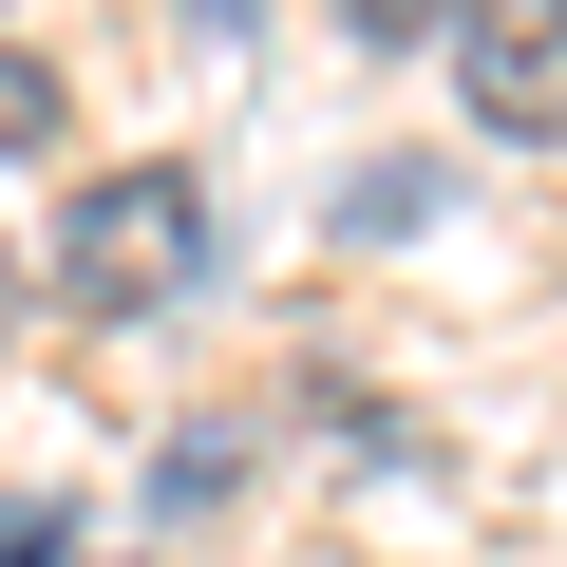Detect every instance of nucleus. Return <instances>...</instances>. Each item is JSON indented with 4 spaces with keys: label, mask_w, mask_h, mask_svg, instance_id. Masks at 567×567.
<instances>
[{
    "label": "nucleus",
    "mask_w": 567,
    "mask_h": 567,
    "mask_svg": "<svg viewBox=\"0 0 567 567\" xmlns=\"http://www.w3.org/2000/svg\"><path fill=\"white\" fill-rule=\"evenodd\" d=\"M0 152H58V76L39 58H0Z\"/></svg>",
    "instance_id": "7ed1b4c3"
},
{
    "label": "nucleus",
    "mask_w": 567,
    "mask_h": 567,
    "mask_svg": "<svg viewBox=\"0 0 567 567\" xmlns=\"http://www.w3.org/2000/svg\"><path fill=\"white\" fill-rule=\"evenodd\" d=\"M435 20H454V0H341V39H360V58H398V39H435Z\"/></svg>",
    "instance_id": "20e7f679"
},
{
    "label": "nucleus",
    "mask_w": 567,
    "mask_h": 567,
    "mask_svg": "<svg viewBox=\"0 0 567 567\" xmlns=\"http://www.w3.org/2000/svg\"><path fill=\"white\" fill-rule=\"evenodd\" d=\"M227 20H246V0H227Z\"/></svg>",
    "instance_id": "423d86ee"
},
{
    "label": "nucleus",
    "mask_w": 567,
    "mask_h": 567,
    "mask_svg": "<svg viewBox=\"0 0 567 567\" xmlns=\"http://www.w3.org/2000/svg\"><path fill=\"white\" fill-rule=\"evenodd\" d=\"M189 265H208V189H189L171 152H133V171H95L76 227H58V303H76V322H152V303H189Z\"/></svg>",
    "instance_id": "f257e3e1"
},
{
    "label": "nucleus",
    "mask_w": 567,
    "mask_h": 567,
    "mask_svg": "<svg viewBox=\"0 0 567 567\" xmlns=\"http://www.w3.org/2000/svg\"><path fill=\"white\" fill-rule=\"evenodd\" d=\"M454 95L492 152H567V0H454Z\"/></svg>",
    "instance_id": "f03ea898"
},
{
    "label": "nucleus",
    "mask_w": 567,
    "mask_h": 567,
    "mask_svg": "<svg viewBox=\"0 0 567 567\" xmlns=\"http://www.w3.org/2000/svg\"><path fill=\"white\" fill-rule=\"evenodd\" d=\"M0 322H20V246H0Z\"/></svg>",
    "instance_id": "39448f33"
}]
</instances>
